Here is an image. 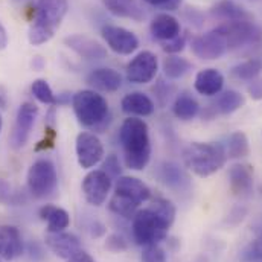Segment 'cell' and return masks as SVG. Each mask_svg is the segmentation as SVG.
<instances>
[{
  "label": "cell",
  "mask_w": 262,
  "mask_h": 262,
  "mask_svg": "<svg viewBox=\"0 0 262 262\" xmlns=\"http://www.w3.org/2000/svg\"><path fill=\"white\" fill-rule=\"evenodd\" d=\"M249 95L253 99H262V82L252 81V84L249 85Z\"/></svg>",
  "instance_id": "obj_43"
},
{
  "label": "cell",
  "mask_w": 262,
  "mask_h": 262,
  "mask_svg": "<svg viewBox=\"0 0 262 262\" xmlns=\"http://www.w3.org/2000/svg\"><path fill=\"white\" fill-rule=\"evenodd\" d=\"M172 224H169L163 216H160L151 206L136 212L133 216V238L139 246H152L159 244L168 236V230Z\"/></svg>",
  "instance_id": "obj_5"
},
{
  "label": "cell",
  "mask_w": 262,
  "mask_h": 262,
  "mask_svg": "<svg viewBox=\"0 0 262 262\" xmlns=\"http://www.w3.org/2000/svg\"><path fill=\"white\" fill-rule=\"evenodd\" d=\"M6 101H8L6 92H5V89L0 85V108H5V107H6Z\"/></svg>",
  "instance_id": "obj_49"
},
{
  "label": "cell",
  "mask_w": 262,
  "mask_h": 262,
  "mask_svg": "<svg viewBox=\"0 0 262 262\" xmlns=\"http://www.w3.org/2000/svg\"><path fill=\"white\" fill-rule=\"evenodd\" d=\"M160 182L176 192H183L191 188V180L185 169L176 162H163L159 168Z\"/></svg>",
  "instance_id": "obj_17"
},
{
  "label": "cell",
  "mask_w": 262,
  "mask_h": 262,
  "mask_svg": "<svg viewBox=\"0 0 262 262\" xmlns=\"http://www.w3.org/2000/svg\"><path fill=\"white\" fill-rule=\"evenodd\" d=\"M64 45L69 49H72L78 57L87 61H101L107 58L105 46H102L98 40L89 35H82V34L69 35L64 38Z\"/></svg>",
  "instance_id": "obj_14"
},
{
  "label": "cell",
  "mask_w": 262,
  "mask_h": 262,
  "mask_svg": "<svg viewBox=\"0 0 262 262\" xmlns=\"http://www.w3.org/2000/svg\"><path fill=\"white\" fill-rule=\"evenodd\" d=\"M101 35L107 46L119 55H131L139 48L137 35L122 26L105 25L101 29Z\"/></svg>",
  "instance_id": "obj_11"
},
{
  "label": "cell",
  "mask_w": 262,
  "mask_h": 262,
  "mask_svg": "<svg viewBox=\"0 0 262 262\" xmlns=\"http://www.w3.org/2000/svg\"><path fill=\"white\" fill-rule=\"evenodd\" d=\"M20 200H21L20 194L12 192L11 186L5 180H0V203H3V204H18Z\"/></svg>",
  "instance_id": "obj_39"
},
{
  "label": "cell",
  "mask_w": 262,
  "mask_h": 262,
  "mask_svg": "<svg viewBox=\"0 0 262 262\" xmlns=\"http://www.w3.org/2000/svg\"><path fill=\"white\" fill-rule=\"evenodd\" d=\"M230 189L236 196H247L253 191V169L249 165L236 163L229 169Z\"/></svg>",
  "instance_id": "obj_20"
},
{
  "label": "cell",
  "mask_w": 262,
  "mask_h": 262,
  "mask_svg": "<svg viewBox=\"0 0 262 262\" xmlns=\"http://www.w3.org/2000/svg\"><path fill=\"white\" fill-rule=\"evenodd\" d=\"M40 218L48 223V230L51 233L63 232L70 224V216L64 209L54 204H45L40 209Z\"/></svg>",
  "instance_id": "obj_26"
},
{
  "label": "cell",
  "mask_w": 262,
  "mask_h": 262,
  "mask_svg": "<svg viewBox=\"0 0 262 262\" xmlns=\"http://www.w3.org/2000/svg\"><path fill=\"white\" fill-rule=\"evenodd\" d=\"M159 72V60L151 51L139 52L127 64V79L133 84H148Z\"/></svg>",
  "instance_id": "obj_10"
},
{
  "label": "cell",
  "mask_w": 262,
  "mask_h": 262,
  "mask_svg": "<svg viewBox=\"0 0 262 262\" xmlns=\"http://www.w3.org/2000/svg\"><path fill=\"white\" fill-rule=\"evenodd\" d=\"M226 152L229 159H244L250 154V143H249V137L246 133L243 131H235L227 137L226 142Z\"/></svg>",
  "instance_id": "obj_29"
},
{
  "label": "cell",
  "mask_w": 262,
  "mask_h": 262,
  "mask_svg": "<svg viewBox=\"0 0 262 262\" xmlns=\"http://www.w3.org/2000/svg\"><path fill=\"white\" fill-rule=\"evenodd\" d=\"M29 255H31V258H34V259H38V258L43 256V253H41V250L38 249L37 244H31V246H29Z\"/></svg>",
  "instance_id": "obj_48"
},
{
  "label": "cell",
  "mask_w": 262,
  "mask_h": 262,
  "mask_svg": "<svg viewBox=\"0 0 262 262\" xmlns=\"http://www.w3.org/2000/svg\"><path fill=\"white\" fill-rule=\"evenodd\" d=\"M75 149H76V159L81 168L90 169L96 166L102 157H104V145L101 139L90 131H82L76 136L75 142Z\"/></svg>",
  "instance_id": "obj_9"
},
{
  "label": "cell",
  "mask_w": 262,
  "mask_h": 262,
  "mask_svg": "<svg viewBox=\"0 0 262 262\" xmlns=\"http://www.w3.org/2000/svg\"><path fill=\"white\" fill-rule=\"evenodd\" d=\"M163 52H166L168 55H177L179 52H182L186 46V37L183 34H180L179 37L169 40V41H163L160 43Z\"/></svg>",
  "instance_id": "obj_37"
},
{
  "label": "cell",
  "mask_w": 262,
  "mask_h": 262,
  "mask_svg": "<svg viewBox=\"0 0 262 262\" xmlns=\"http://www.w3.org/2000/svg\"><path fill=\"white\" fill-rule=\"evenodd\" d=\"M67 262H95V259L84 250H79L76 255H73L70 259H67Z\"/></svg>",
  "instance_id": "obj_45"
},
{
  "label": "cell",
  "mask_w": 262,
  "mask_h": 262,
  "mask_svg": "<svg viewBox=\"0 0 262 262\" xmlns=\"http://www.w3.org/2000/svg\"><path fill=\"white\" fill-rule=\"evenodd\" d=\"M227 41V51H236L243 48H252L261 43L262 28L253 20L232 21L218 26Z\"/></svg>",
  "instance_id": "obj_7"
},
{
  "label": "cell",
  "mask_w": 262,
  "mask_h": 262,
  "mask_svg": "<svg viewBox=\"0 0 262 262\" xmlns=\"http://www.w3.org/2000/svg\"><path fill=\"white\" fill-rule=\"evenodd\" d=\"M183 160L189 171L198 177L218 172L227 162V152L220 142H192L183 151Z\"/></svg>",
  "instance_id": "obj_4"
},
{
  "label": "cell",
  "mask_w": 262,
  "mask_h": 262,
  "mask_svg": "<svg viewBox=\"0 0 262 262\" xmlns=\"http://www.w3.org/2000/svg\"><path fill=\"white\" fill-rule=\"evenodd\" d=\"M212 17L224 21V23H232V21H243V20H252V15L238 3L233 0H221L216 5L212 6L210 9Z\"/></svg>",
  "instance_id": "obj_25"
},
{
  "label": "cell",
  "mask_w": 262,
  "mask_h": 262,
  "mask_svg": "<svg viewBox=\"0 0 262 262\" xmlns=\"http://www.w3.org/2000/svg\"><path fill=\"white\" fill-rule=\"evenodd\" d=\"M244 102H246V99L239 92L226 90V92L216 95V99L212 104V107H213L212 112L220 113V115H230V113H235L236 110H239L244 105Z\"/></svg>",
  "instance_id": "obj_27"
},
{
  "label": "cell",
  "mask_w": 262,
  "mask_h": 262,
  "mask_svg": "<svg viewBox=\"0 0 262 262\" xmlns=\"http://www.w3.org/2000/svg\"><path fill=\"white\" fill-rule=\"evenodd\" d=\"M116 192L124 194L133 201H136L139 206L151 198V191L149 188L137 177H130V176H121L116 182Z\"/></svg>",
  "instance_id": "obj_23"
},
{
  "label": "cell",
  "mask_w": 262,
  "mask_h": 262,
  "mask_svg": "<svg viewBox=\"0 0 262 262\" xmlns=\"http://www.w3.org/2000/svg\"><path fill=\"white\" fill-rule=\"evenodd\" d=\"M105 233V226L99 221H93L90 224V235L95 236V238H99Z\"/></svg>",
  "instance_id": "obj_44"
},
{
  "label": "cell",
  "mask_w": 262,
  "mask_h": 262,
  "mask_svg": "<svg viewBox=\"0 0 262 262\" xmlns=\"http://www.w3.org/2000/svg\"><path fill=\"white\" fill-rule=\"evenodd\" d=\"M72 99H73V96H70L69 93H61V95H58L55 105H57V104H58V105H66V104H70V101H72Z\"/></svg>",
  "instance_id": "obj_47"
},
{
  "label": "cell",
  "mask_w": 262,
  "mask_h": 262,
  "mask_svg": "<svg viewBox=\"0 0 262 262\" xmlns=\"http://www.w3.org/2000/svg\"><path fill=\"white\" fill-rule=\"evenodd\" d=\"M0 262H3V261H2V258H0Z\"/></svg>",
  "instance_id": "obj_53"
},
{
  "label": "cell",
  "mask_w": 262,
  "mask_h": 262,
  "mask_svg": "<svg viewBox=\"0 0 262 262\" xmlns=\"http://www.w3.org/2000/svg\"><path fill=\"white\" fill-rule=\"evenodd\" d=\"M192 54L204 61L220 60L227 52V41L223 32L216 28L206 34H201L191 41Z\"/></svg>",
  "instance_id": "obj_8"
},
{
  "label": "cell",
  "mask_w": 262,
  "mask_h": 262,
  "mask_svg": "<svg viewBox=\"0 0 262 262\" xmlns=\"http://www.w3.org/2000/svg\"><path fill=\"white\" fill-rule=\"evenodd\" d=\"M43 64H45V63H43V60H41L40 57L34 58V61H32V66H34L35 69H41V67H43Z\"/></svg>",
  "instance_id": "obj_50"
},
{
  "label": "cell",
  "mask_w": 262,
  "mask_h": 262,
  "mask_svg": "<svg viewBox=\"0 0 262 262\" xmlns=\"http://www.w3.org/2000/svg\"><path fill=\"white\" fill-rule=\"evenodd\" d=\"M73 112L78 122L92 131L104 133L108 128L112 118L107 99L95 90H81L73 95Z\"/></svg>",
  "instance_id": "obj_2"
},
{
  "label": "cell",
  "mask_w": 262,
  "mask_h": 262,
  "mask_svg": "<svg viewBox=\"0 0 262 262\" xmlns=\"http://www.w3.org/2000/svg\"><path fill=\"white\" fill-rule=\"evenodd\" d=\"M145 3L151 5V6H156V8H160L163 9L165 12H169V11H176L180 8L182 5V0H143Z\"/></svg>",
  "instance_id": "obj_41"
},
{
  "label": "cell",
  "mask_w": 262,
  "mask_h": 262,
  "mask_svg": "<svg viewBox=\"0 0 262 262\" xmlns=\"http://www.w3.org/2000/svg\"><path fill=\"white\" fill-rule=\"evenodd\" d=\"M262 61L258 58H249L243 63H238L236 66L232 67L230 73L235 79L238 81H253L256 79V76L261 73Z\"/></svg>",
  "instance_id": "obj_31"
},
{
  "label": "cell",
  "mask_w": 262,
  "mask_h": 262,
  "mask_svg": "<svg viewBox=\"0 0 262 262\" xmlns=\"http://www.w3.org/2000/svg\"><path fill=\"white\" fill-rule=\"evenodd\" d=\"M163 73L165 76H168L169 79H180L183 78L186 73H189V70L192 69V64L183 58V57H179V55H168L165 60H163Z\"/></svg>",
  "instance_id": "obj_30"
},
{
  "label": "cell",
  "mask_w": 262,
  "mask_h": 262,
  "mask_svg": "<svg viewBox=\"0 0 262 262\" xmlns=\"http://www.w3.org/2000/svg\"><path fill=\"white\" fill-rule=\"evenodd\" d=\"M194 87L203 96H216L224 87V76L216 69H203L196 73Z\"/></svg>",
  "instance_id": "obj_21"
},
{
  "label": "cell",
  "mask_w": 262,
  "mask_h": 262,
  "mask_svg": "<svg viewBox=\"0 0 262 262\" xmlns=\"http://www.w3.org/2000/svg\"><path fill=\"white\" fill-rule=\"evenodd\" d=\"M31 92L41 104L55 105V102H57V96L54 95V92L46 79H35L31 85Z\"/></svg>",
  "instance_id": "obj_33"
},
{
  "label": "cell",
  "mask_w": 262,
  "mask_h": 262,
  "mask_svg": "<svg viewBox=\"0 0 262 262\" xmlns=\"http://www.w3.org/2000/svg\"><path fill=\"white\" fill-rule=\"evenodd\" d=\"M142 262H166V253L159 244L146 246L142 252Z\"/></svg>",
  "instance_id": "obj_35"
},
{
  "label": "cell",
  "mask_w": 262,
  "mask_h": 262,
  "mask_svg": "<svg viewBox=\"0 0 262 262\" xmlns=\"http://www.w3.org/2000/svg\"><path fill=\"white\" fill-rule=\"evenodd\" d=\"M259 259H262V247L258 246V244H250L243 252V261L256 262L259 261Z\"/></svg>",
  "instance_id": "obj_42"
},
{
  "label": "cell",
  "mask_w": 262,
  "mask_h": 262,
  "mask_svg": "<svg viewBox=\"0 0 262 262\" xmlns=\"http://www.w3.org/2000/svg\"><path fill=\"white\" fill-rule=\"evenodd\" d=\"M112 191V179L104 169L90 171L82 180V192L89 204L101 206Z\"/></svg>",
  "instance_id": "obj_12"
},
{
  "label": "cell",
  "mask_w": 262,
  "mask_h": 262,
  "mask_svg": "<svg viewBox=\"0 0 262 262\" xmlns=\"http://www.w3.org/2000/svg\"><path fill=\"white\" fill-rule=\"evenodd\" d=\"M105 247H107L108 250H112V252L118 253V252H124V250H127V249H128V244H127V241H125V238H124L122 235H119V233H113V235H110V236L107 238Z\"/></svg>",
  "instance_id": "obj_40"
},
{
  "label": "cell",
  "mask_w": 262,
  "mask_h": 262,
  "mask_svg": "<svg viewBox=\"0 0 262 262\" xmlns=\"http://www.w3.org/2000/svg\"><path fill=\"white\" fill-rule=\"evenodd\" d=\"M182 15L183 18L196 29H200L203 25H204V14L198 9V8H194V6H186L183 11H182Z\"/></svg>",
  "instance_id": "obj_36"
},
{
  "label": "cell",
  "mask_w": 262,
  "mask_h": 262,
  "mask_svg": "<svg viewBox=\"0 0 262 262\" xmlns=\"http://www.w3.org/2000/svg\"><path fill=\"white\" fill-rule=\"evenodd\" d=\"M110 210L118 215V216H122V218H131L136 215V209L139 207V204L136 201H133L131 198H128L124 194H119L115 191V194L110 200Z\"/></svg>",
  "instance_id": "obj_32"
},
{
  "label": "cell",
  "mask_w": 262,
  "mask_h": 262,
  "mask_svg": "<svg viewBox=\"0 0 262 262\" xmlns=\"http://www.w3.org/2000/svg\"><path fill=\"white\" fill-rule=\"evenodd\" d=\"M119 142L122 145L125 166L133 171L145 169L151 159L148 124L136 116L127 118L119 130Z\"/></svg>",
  "instance_id": "obj_1"
},
{
  "label": "cell",
  "mask_w": 262,
  "mask_h": 262,
  "mask_svg": "<svg viewBox=\"0 0 262 262\" xmlns=\"http://www.w3.org/2000/svg\"><path fill=\"white\" fill-rule=\"evenodd\" d=\"M67 0H38L34 12V23L29 29V43L41 46L48 43L61 26L67 14Z\"/></svg>",
  "instance_id": "obj_3"
},
{
  "label": "cell",
  "mask_w": 262,
  "mask_h": 262,
  "mask_svg": "<svg viewBox=\"0 0 262 262\" xmlns=\"http://www.w3.org/2000/svg\"><path fill=\"white\" fill-rule=\"evenodd\" d=\"M121 107H122L124 113H127L130 116H136V118L149 116L156 110L152 99L148 95H145L143 92H131L128 95H125L122 98Z\"/></svg>",
  "instance_id": "obj_22"
},
{
  "label": "cell",
  "mask_w": 262,
  "mask_h": 262,
  "mask_svg": "<svg viewBox=\"0 0 262 262\" xmlns=\"http://www.w3.org/2000/svg\"><path fill=\"white\" fill-rule=\"evenodd\" d=\"M172 112H174L176 118L180 121H192L200 113V104L191 93L183 92L176 98Z\"/></svg>",
  "instance_id": "obj_28"
},
{
  "label": "cell",
  "mask_w": 262,
  "mask_h": 262,
  "mask_svg": "<svg viewBox=\"0 0 262 262\" xmlns=\"http://www.w3.org/2000/svg\"><path fill=\"white\" fill-rule=\"evenodd\" d=\"M8 46V34H6V29L3 28V25L0 23V51L6 49Z\"/></svg>",
  "instance_id": "obj_46"
},
{
  "label": "cell",
  "mask_w": 262,
  "mask_h": 262,
  "mask_svg": "<svg viewBox=\"0 0 262 262\" xmlns=\"http://www.w3.org/2000/svg\"><path fill=\"white\" fill-rule=\"evenodd\" d=\"M38 116V107L32 102H23L18 107L17 116H15V124L14 130L11 134V145L15 149H20L26 145L32 127L35 125Z\"/></svg>",
  "instance_id": "obj_13"
},
{
  "label": "cell",
  "mask_w": 262,
  "mask_h": 262,
  "mask_svg": "<svg viewBox=\"0 0 262 262\" xmlns=\"http://www.w3.org/2000/svg\"><path fill=\"white\" fill-rule=\"evenodd\" d=\"M102 168H104V171L108 174V177L113 180V179H119L121 177V171H122V168H121V162H119V157L116 156V154H110V156H107V159L104 160V165H102Z\"/></svg>",
  "instance_id": "obj_38"
},
{
  "label": "cell",
  "mask_w": 262,
  "mask_h": 262,
  "mask_svg": "<svg viewBox=\"0 0 262 262\" xmlns=\"http://www.w3.org/2000/svg\"><path fill=\"white\" fill-rule=\"evenodd\" d=\"M12 2H15V3H25V2H28V0H12Z\"/></svg>",
  "instance_id": "obj_51"
},
{
  "label": "cell",
  "mask_w": 262,
  "mask_h": 262,
  "mask_svg": "<svg viewBox=\"0 0 262 262\" xmlns=\"http://www.w3.org/2000/svg\"><path fill=\"white\" fill-rule=\"evenodd\" d=\"M46 246L51 249L54 255H57L61 259H70L73 255H76L81 249V241L76 235L69 232H57V233H48L46 235Z\"/></svg>",
  "instance_id": "obj_15"
},
{
  "label": "cell",
  "mask_w": 262,
  "mask_h": 262,
  "mask_svg": "<svg viewBox=\"0 0 262 262\" xmlns=\"http://www.w3.org/2000/svg\"><path fill=\"white\" fill-rule=\"evenodd\" d=\"M23 253V239L17 227L0 226V258L12 261Z\"/></svg>",
  "instance_id": "obj_19"
},
{
  "label": "cell",
  "mask_w": 262,
  "mask_h": 262,
  "mask_svg": "<svg viewBox=\"0 0 262 262\" xmlns=\"http://www.w3.org/2000/svg\"><path fill=\"white\" fill-rule=\"evenodd\" d=\"M87 82L95 90L113 93L122 87V75L110 67H98L89 73Z\"/></svg>",
  "instance_id": "obj_16"
},
{
  "label": "cell",
  "mask_w": 262,
  "mask_h": 262,
  "mask_svg": "<svg viewBox=\"0 0 262 262\" xmlns=\"http://www.w3.org/2000/svg\"><path fill=\"white\" fill-rule=\"evenodd\" d=\"M26 183H28V191L32 196L35 198L51 196L55 192L58 185L55 165L48 159L35 160L28 171Z\"/></svg>",
  "instance_id": "obj_6"
},
{
  "label": "cell",
  "mask_w": 262,
  "mask_h": 262,
  "mask_svg": "<svg viewBox=\"0 0 262 262\" xmlns=\"http://www.w3.org/2000/svg\"><path fill=\"white\" fill-rule=\"evenodd\" d=\"M149 31L154 40L163 43V41H169L179 37L182 32V26H180V21L174 15L168 12H160L152 18L149 25Z\"/></svg>",
  "instance_id": "obj_18"
},
{
  "label": "cell",
  "mask_w": 262,
  "mask_h": 262,
  "mask_svg": "<svg viewBox=\"0 0 262 262\" xmlns=\"http://www.w3.org/2000/svg\"><path fill=\"white\" fill-rule=\"evenodd\" d=\"M152 92H154V95H156V99H157L159 105L165 107V105L172 99V95L176 93V89H174L172 84H169V82L160 79V81L156 82Z\"/></svg>",
  "instance_id": "obj_34"
},
{
  "label": "cell",
  "mask_w": 262,
  "mask_h": 262,
  "mask_svg": "<svg viewBox=\"0 0 262 262\" xmlns=\"http://www.w3.org/2000/svg\"><path fill=\"white\" fill-rule=\"evenodd\" d=\"M0 131H2V116H0Z\"/></svg>",
  "instance_id": "obj_52"
},
{
  "label": "cell",
  "mask_w": 262,
  "mask_h": 262,
  "mask_svg": "<svg viewBox=\"0 0 262 262\" xmlns=\"http://www.w3.org/2000/svg\"><path fill=\"white\" fill-rule=\"evenodd\" d=\"M107 11L116 17L130 18L134 21H142L145 18V11L139 0H102Z\"/></svg>",
  "instance_id": "obj_24"
}]
</instances>
